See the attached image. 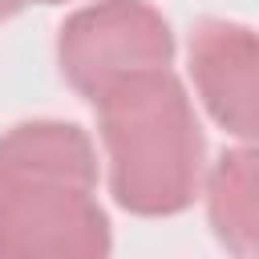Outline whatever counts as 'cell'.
<instances>
[{"label": "cell", "mask_w": 259, "mask_h": 259, "mask_svg": "<svg viewBox=\"0 0 259 259\" xmlns=\"http://www.w3.org/2000/svg\"><path fill=\"white\" fill-rule=\"evenodd\" d=\"M97 166L77 125H16L0 142V255H105Z\"/></svg>", "instance_id": "6da1fadb"}, {"label": "cell", "mask_w": 259, "mask_h": 259, "mask_svg": "<svg viewBox=\"0 0 259 259\" xmlns=\"http://www.w3.org/2000/svg\"><path fill=\"white\" fill-rule=\"evenodd\" d=\"M109 146L113 198L134 214L182 210L202 174V134L182 85L162 69H138L93 93Z\"/></svg>", "instance_id": "7a4b0ae2"}, {"label": "cell", "mask_w": 259, "mask_h": 259, "mask_svg": "<svg viewBox=\"0 0 259 259\" xmlns=\"http://www.w3.org/2000/svg\"><path fill=\"white\" fill-rule=\"evenodd\" d=\"M170 53L174 40L166 20L142 0L85 8L61 28V69L89 97L125 73L170 65Z\"/></svg>", "instance_id": "3957f363"}, {"label": "cell", "mask_w": 259, "mask_h": 259, "mask_svg": "<svg viewBox=\"0 0 259 259\" xmlns=\"http://www.w3.org/2000/svg\"><path fill=\"white\" fill-rule=\"evenodd\" d=\"M190 69L214 121L259 150V32L206 20L190 40Z\"/></svg>", "instance_id": "277c9868"}, {"label": "cell", "mask_w": 259, "mask_h": 259, "mask_svg": "<svg viewBox=\"0 0 259 259\" xmlns=\"http://www.w3.org/2000/svg\"><path fill=\"white\" fill-rule=\"evenodd\" d=\"M210 223L227 251L259 255V154H227L210 174Z\"/></svg>", "instance_id": "5b68a950"}, {"label": "cell", "mask_w": 259, "mask_h": 259, "mask_svg": "<svg viewBox=\"0 0 259 259\" xmlns=\"http://www.w3.org/2000/svg\"><path fill=\"white\" fill-rule=\"evenodd\" d=\"M24 0H0V16H8V12H16ZM40 4H53V0H40Z\"/></svg>", "instance_id": "8992f818"}]
</instances>
